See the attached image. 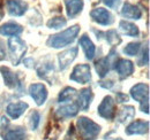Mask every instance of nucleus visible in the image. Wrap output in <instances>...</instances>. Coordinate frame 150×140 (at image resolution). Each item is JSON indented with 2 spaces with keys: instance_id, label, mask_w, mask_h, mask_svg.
<instances>
[{
  "instance_id": "393cba45",
  "label": "nucleus",
  "mask_w": 150,
  "mask_h": 140,
  "mask_svg": "<svg viewBox=\"0 0 150 140\" xmlns=\"http://www.w3.org/2000/svg\"><path fill=\"white\" fill-rule=\"evenodd\" d=\"M38 76L47 82H50V78L49 76L53 75L54 74V67H53V63H47V64H43L39 69L37 70ZM51 84V83H50Z\"/></svg>"
},
{
  "instance_id": "423d86ee",
  "label": "nucleus",
  "mask_w": 150,
  "mask_h": 140,
  "mask_svg": "<svg viewBox=\"0 0 150 140\" xmlns=\"http://www.w3.org/2000/svg\"><path fill=\"white\" fill-rule=\"evenodd\" d=\"M71 80H74L79 84H87L91 80V72L89 64H77L73 69L69 76Z\"/></svg>"
},
{
  "instance_id": "7ed1b4c3",
  "label": "nucleus",
  "mask_w": 150,
  "mask_h": 140,
  "mask_svg": "<svg viewBox=\"0 0 150 140\" xmlns=\"http://www.w3.org/2000/svg\"><path fill=\"white\" fill-rule=\"evenodd\" d=\"M132 98L140 104V108L143 113L149 114V85L139 83L131 88Z\"/></svg>"
},
{
  "instance_id": "c85d7f7f",
  "label": "nucleus",
  "mask_w": 150,
  "mask_h": 140,
  "mask_svg": "<svg viewBox=\"0 0 150 140\" xmlns=\"http://www.w3.org/2000/svg\"><path fill=\"white\" fill-rule=\"evenodd\" d=\"M140 47H141V44L140 43H129L124 48V53L127 54V55H129V56H135L137 54V52H139Z\"/></svg>"
},
{
  "instance_id": "ddd939ff",
  "label": "nucleus",
  "mask_w": 150,
  "mask_h": 140,
  "mask_svg": "<svg viewBox=\"0 0 150 140\" xmlns=\"http://www.w3.org/2000/svg\"><path fill=\"white\" fill-rule=\"evenodd\" d=\"M148 131H149V122L148 121H141V120H137L135 122L131 123L125 130V132L128 136L146 134V133H148Z\"/></svg>"
},
{
  "instance_id": "f8f14e48",
  "label": "nucleus",
  "mask_w": 150,
  "mask_h": 140,
  "mask_svg": "<svg viewBox=\"0 0 150 140\" xmlns=\"http://www.w3.org/2000/svg\"><path fill=\"white\" fill-rule=\"evenodd\" d=\"M115 69H117V72L119 75L120 79H125L133 74L134 64L129 60L120 59V60H118V62H115Z\"/></svg>"
},
{
  "instance_id": "412c9836",
  "label": "nucleus",
  "mask_w": 150,
  "mask_h": 140,
  "mask_svg": "<svg viewBox=\"0 0 150 140\" xmlns=\"http://www.w3.org/2000/svg\"><path fill=\"white\" fill-rule=\"evenodd\" d=\"M23 28L14 22H8L0 27V35L4 36H18L22 34Z\"/></svg>"
},
{
  "instance_id": "20e7f679",
  "label": "nucleus",
  "mask_w": 150,
  "mask_h": 140,
  "mask_svg": "<svg viewBox=\"0 0 150 140\" xmlns=\"http://www.w3.org/2000/svg\"><path fill=\"white\" fill-rule=\"evenodd\" d=\"M7 45H8V51H9V56H11L12 63L14 66H18L27 52L25 43L22 39H20L19 37H12L8 40Z\"/></svg>"
},
{
  "instance_id": "bb28decb",
  "label": "nucleus",
  "mask_w": 150,
  "mask_h": 140,
  "mask_svg": "<svg viewBox=\"0 0 150 140\" xmlns=\"http://www.w3.org/2000/svg\"><path fill=\"white\" fill-rule=\"evenodd\" d=\"M66 23H67L66 18H64L62 16H57V18H52L51 20H49L47 28H50V29H60V28L65 27Z\"/></svg>"
},
{
  "instance_id": "b1692460",
  "label": "nucleus",
  "mask_w": 150,
  "mask_h": 140,
  "mask_svg": "<svg viewBox=\"0 0 150 140\" xmlns=\"http://www.w3.org/2000/svg\"><path fill=\"white\" fill-rule=\"evenodd\" d=\"M134 115H135V109H134V107H132V106H126V107H124V108L120 110V113L118 114L117 120H118L119 123H126V122H128L129 120H132V118L134 117Z\"/></svg>"
},
{
  "instance_id": "c756f323",
  "label": "nucleus",
  "mask_w": 150,
  "mask_h": 140,
  "mask_svg": "<svg viewBox=\"0 0 150 140\" xmlns=\"http://www.w3.org/2000/svg\"><path fill=\"white\" fill-rule=\"evenodd\" d=\"M40 122V114L38 113L37 110H34L30 115V126L31 130H37L38 125Z\"/></svg>"
},
{
  "instance_id": "f704fd0d",
  "label": "nucleus",
  "mask_w": 150,
  "mask_h": 140,
  "mask_svg": "<svg viewBox=\"0 0 150 140\" xmlns=\"http://www.w3.org/2000/svg\"><path fill=\"white\" fill-rule=\"evenodd\" d=\"M6 57V52H5V46H4V41L0 39V61L4 60Z\"/></svg>"
},
{
  "instance_id": "cd10ccee",
  "label": "nucleus",
  "mask_w": 150,
  "mask_h": 140,
  "mask_svg": "<svg viewBox=\"0 0 150 140\" xmlns=\"http://www.w3.org/2000/svg\"><path fill=\"white\" fill-rule=\"evenodd\" d=\"M106 40L108 43L111 45V46H115V45H119L121 43V37L119 36V34L115 31V30H110L108 31L106 34Z\"/></svg>"
},
{
  "instance_id": "4be33fe9",
  "label": "nucleus",
  "mask_w": 150,
  "mask_h": 140,
  "mask_svg": "<svg viewBox=\"0 0 150 140\" xmlns=\"http://www.w3.org/2000/svg\"><path fill=\"white\" fill-rule=\"evenodd\" d=\"M4 140H25V130L22 126H16L6 131L2 136Z\"/></svg>"
},
{
  "instance_id": "c9c22d12",
  "label": "nucleus",
  "mask_w": 150,
  "mask_h": 140,
  "mask_svg": "<svg viewBox=\"0 0 150 140\" xmlns=\"http://www.w3.org/2000/svg\"><path fill=\"white\" fill-rule=\"evenodd\" d=\"M4 18V9H2V0H0V21Z\"/></svg>"
},
{
  "instance_id": "f3484780",
  "label": "nucleus",
  "mask_w": 150,
  "mask_h": 140,
  "mask_svg": "<svg viewBox=\"0 0 150 140\" xmlns=\"http://www.w3.org/2000/svg\"><path fill=\"white\" fill-rule=\"evenodd\" d=\"M28 104L27 102H22V101H19V102H15V104H9L6 108V111L8 114V116L13 120H18L20 116L28 109Z\"/></svg>"
},
{
  "instance_id": "6ab92c4d",
  "label": "nucleus",
  "mask_w": 150,
  "mask_h": 140,
  "mask_svg": "<svg viewBox=\"0 0 150 140\" xmlns=\"http://www.w3.org/2000/svg\"><path fill=\"white\" fill-rule=\"evenodd\" d=\"M79 44L81 45L83 52L86 54V57H87L88 60H93L95 54H96V47H95L94 43L90 40V38L87 35H83L80 38Z\"/></svg>"
},
{
  "instance_id": "2eb2a0df",
  "label": "nucleus",
  "mask_w": 150,
  "mask_h": 140,
  "mask_svg": "<svg viewBox=\"0 0 150 140\" xmlns=\"http://www.w3.org/2000/svg\"><path fill=\"white\" fill-rule=\"evenodd\" d=\"M80 110V107H79V104L76 102H72L69 105L62 106L60 108H58L56 111L57 117L59 118H69V117H74L77 115Z\"/></svg>"
},
{
  "instance_id": "f257e3e1",
  "label": "nucleus",
  "mask_w": 150,
  "mask_h": 140,
  "mask_svg": "<svg viewBox=\"0 0 150 140\" xmlns=\"http://www.w3.org/2000/svg\"><path fill=\"white\" fill-rule=\"evenodd\" d=\"M79 32H80V27L73 25L60 34L51 36L47 40V45L50 47H53V48H61V47L68 46L75 40Z\"/></svg>"
},
{
  "instance_id": "1a4fd4ad",
  "label": "nucleus",
  "mask_w": 150,
  "mask_h": 140,
  "mask_svg": "<svg viewBox=\"0 0 150 140\" xmlns=\"http://www.w3.org/2000/svg\"><path fill=\"white\" fill-rule=\"evenodd\" d=\"M29 94L34 99V101L36 102L37 106L44 105L46 99H47V90L40 83L30 85L29 86Z\"/></svg>"
},
{
  "instance_id": "a211bd4d",
  "label": "nucleus",
  "mask_w": 150,
  "mask_h": 140,
  "mask_svg": "<svg viewBox=\"0 0 150 140\" xmlns=\"http://www.w3.org/2000/svg\"><path fill=\"white\" fill-rule=\"evenodd\" d=\"M66 12H67V16L69 18H76L83 9L84 2L83 0H66Z\"/></svg>"
},
{
  "instance_id": "a878e982",
  "label": "nucleus",
  "mask_w": 150,
  "mask_h": 140,
  "mask_svg": "<svg viewBox=\"0 0 150 140\" xmlns=\"http://www.w3.org/2000/svg\"><path fill=\"white\" fill-rule=\"evenodd\" d=\"M76 95H77V91L75 88H66L59 94V102H66V101L73 100Z\"/></svg>"
},
{
  "instance_id": "5701e85b",
  "label": "nucleus",
  "mask_w": 150,
  "mask_h": 140,
  "mask_svg": "<svg viewBox=\"0 0 150 140\" xmlns=\"http://www.w3.org/2000/svg\"><path fill=\"white\" fill-rule=\"evenodd\" d=\"M119 28L121 30L122 34H125L126 36H129V37H137L140 35V30L139 28L133 24L131 22H127V21H120L119 23Z\"/></svg>"
},
{
  "instance_id": "9d476101",
  "label": "nucleus",
  "mask_w": 150,
  "mask_h": 140,
  "mask_svg": "<svg viewBox=\"0 0 150 140\" xmlns=\"http://www.w3.org/2000/svg\"><path fill=\"white\" fill-rule=\"evenodd\" d=\"M90 16L96 23L100 25H111L113 23V16L111 15V13L108 9L102 7L93 9L90 12Z\"/></svg>"
},
{
  "instance_id": "dca6fc26",
  "label": "nucleus",
  "mask_w": 150,
  "mask_h": 140,
  "mask_svg": "<svg viewBox=\"0 0 150 140\" xmlns=\"http://www.w3.org/2000/svg\"><path fill=\"white\" fill-rule=\"evenodd\" d=\"M121 15L131 20H140L142 18V10L137 6L132 5L131 2H125L121 8Z\"/></svg>"
},
{
  "instance_id": "7c9ffc66",
  "label": "nucleus",
  "mask_w": 150,
  "mask_h": 140,
  "mask_svg": "<svg viewBox=\"0 0 150 140\" xmlns=\"http://www.w3.org/2000/svg\"><path fill=\"white\" fill-rule=\"evenodd\" d=\"M139 66H148V63H149V47L148 46H146L144 48H143V51H142V56L140 57V60H139Z\"/></svg>"
},
{
  "instance_id": "e433bc0d",
  "label": "nucleus",
  "mask_w": 150,
  "mask_h": 140,
  "mask_svg": "<svg viewBox=\"0 0 150 140\" xmlns=\"http://www.w3.org/2000/svg\"><path fill=\"white\" fill-rule=\"evenodd\" d=\"M115 140H124V139H121V138H118V139H115Z\"/></svg>"
},
{
  "instance_id": "39448f33",
  "label": "nucleus",
  "mask_w": 150,
  "mask_h": 140,
  "mask_svg": "<svg viewBox=\"0 0 150 140\" xmlns=\"http://www.w3.org/2000/svg\"><path fill=\"white\" fill-rule=\"evenodd\" d=\"M117 55H118L117 52H115L114 50H112L108 56H105V57L98 60V61L95 63V69L97 71V75H98L100 78H104V77L108 75V72L110 71L112 64H115V62H117V60H115V59H117Z\"/></svg>"
},
{
  "instance_id": "aec40b11",
  "label": "nucleus",
  "mask_w": 150,
  "mask_h": 140,
  "mask_svg": "<svg viewBox=\"0 0 150 140\" xmlns=\"http://www.w3.org/2000/svg\"><path fill=\"white\" fill-rule=\"evenodd\" d=\"M93 98H94V94H93L91 88H87L81 90L80 94H79V107L84 111L88 110L91 101H93Z\"/></svg>"
},
{
  "instance_id": "4468645a",
  "label": "nucleus",
  "mask_w": 150,
  "mask_h": 140,
  "mask_svg": "<svg viewBox=\"0 0 150 140\" xmlns=\"http://www.w3.org/2000/svg\"><path fill=\"white\" fill-rule=\"evenodd\" d=\"M77 55V47H72L67 51H64L62 53L59 54L58 59H59V67L61 70H65L76 57Z\"/></svg>"
},
{
  "instance_id": "72a5a7b5",
  "label": "nucleus",
  "mask_w": 150,
  "mask_h": 140,
  "mask_svg": "<svg viewBox=\"0 0 150 140\" xmlns=\"http://www.w3.org/2000/svg\"><path fill=\"white\" fill-rule=\"evenodd\" d=\"M99 85L104 88H111L113 86V82L112 80H102L99 82Z\"/></svg>"
},
{
  "instance_id": "6e6552de",
  "label": "nucleus",
  "mask_w": 150,
  "mask_h": 140,
  "mask_svg": "<svg viewBox=\"0 0 150 140\" xmlns=\"http://www.w3.org/2000/svg\"><path fill=\"white\" fill-rule=\"evenodd\" d=\"M0 72L2 75L5 85L7 88H13V90H20V91L22 90V84L20 82L19 76L15 72H13L7 67H0Z\"/></svg>"
},
{
  "instance_id": "473e14b6",
  "label": "nucleus",
  "mask_w": 150,
  "mask_h": 140,
  "mask_svg": "<svg viewBox=\"0 0 150 140\" xmlns=\"http://www.w3.org/2000/svg\"><path fill=\"white\" fill-rule=\"evenodd\" d=\"M117 101L119 104H122V102H127L128 101V95L124 94V93H117Z\"/></svg>"
},
{
  "instance_id": "f03ea898",
  "label": "nucleus",
  "mask_w": 150,
  "mask_h": 140,
  "mask_svg": "<svg viewBox=\"0 0 150 140\" xmlns=\"http://www.w3.org/2000/svg\"><path fill=\"white\" fill-rule=\"evenodd\" d=\"M77 131L83 140H95L100 132V126L88 117H80L76 122Z\"/></svg>"
},
{
  "instance_id": "0eeeda50",
  "label": "nucleus",
  "mask_w": 150,
  "mask_h": 140,
  "mask_svg": "<svg viewBox=\"0 0 150 140\" xmlns=\"http://www.w3.org/2000/svg\"><path fill=\"white\" fill-rule=\"evenodd\" d=\"M98 115L105 120L111 121L115 116V101L112 97L108 95L103 99L100 105L98 106Z\"/></svg>"
},
{
  "instance_id": "9b49d317",
  "label": "nucleus",
  "mask_w": 150,
  "mask_h": 140,
  "mask_svg": "<svg viewBox=\"0 0 150 140\" xmlns=\"http://www.w3.org/2000/svg\"><path fill=\"white\" fill-rule=\"evenodd\" d=\"M7 10L12 16H22L27 9L28 4L22 0H7Z\"/></svg>"
},
{
  "instance_id": "2f4dec72",
  "label": "nucleus",
  "mask_w": 150,
  "mask_h": 140,
  "mask_svg": "<svg viewBox=\"0 0 150 140\" xmlns=\"http://www.w3.org/2000/svg\"><path fill=\"white\" fill-rule=\"evenodd\" d=\"M104 4L110 8H117L120 4V0H104Z\"/></svg>"
}]
</instances>
